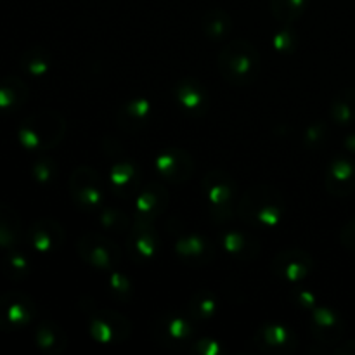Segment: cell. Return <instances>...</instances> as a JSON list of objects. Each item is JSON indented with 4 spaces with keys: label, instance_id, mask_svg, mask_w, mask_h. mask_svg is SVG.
<instances>
[{
    "label": "cell",
    "instance_id": "obj_1",
    "mask_svg": "<svg viewBox=\"0 0 355 355\" xmlns=\"http://www.w3.org/2000/svg\"><path fill=\"white\" fill-rule=\"evenodd\" d=\"M260 54L246 38L229 42L218 55L222 78L234 87L250 85L260 75Z\"/></svg>",
    "mask_w": 355,
    "mask_h": 355
},
{
    "label": "cell",
    "instance_id": "obj_2",
    "mask_svg": "<svg viewBox=\"0 0 355 355\" xmlns=\"http://www.w3.org/2000/svg\"><path fill=\"white\" fill-rule=\"evenodd\" d=\"M66 121L52 110L38 111L26 118L19 128V141L26 149H51L61 142Z\"/></svg>",
    "mask_w": 355,
    "mask_h": 355
},
{
    "label": "cell",
    "instance_id": "obj_3",
    "mask_svg": "<svg viewBox=\"0 0 355 355\" xmlns=\"http://www.w3.org/2000/svg\"><path fill=\"white\" fill-rule=\"evenodd\" d=\"M283 198L277 191L269 187H257L239 203V215L243 220L263 229H272L283 217Z\"/></svg>",
    "mask_w": 355,
    "mask_h": 355
},
{
    "label": "cell",
    "instance_id": "obj_4",
    "mask_svg": "<svg viewBox=\"0 0 355 355\" xmlns=\"http://www.w3.org/2000/svg\"><path fill=\"white\" fill-rule=\"evenodd\" d=\"M80 257L83 262L99 270H113L120 263L121 250L106 236L97 232H87L78 239Z\"/></svg>",
    "mask_w": 355,
    "mask_h": 355
},
{
    "label": "cell",
    "instance_id": "obj_5",
    "mask_svg": "<svg viewBox=\"0 0 355 355\" xmlns=\"http://www.w3.org/2000/svg\"><path fill=\"white\" fill-rule=\"evenodd\" d=\"M73 200L82 207H99L104 200V189L101 184L99 173L89 166H80L69 179Z\"/></svg>",
    "mask_w": 355,
    "mask_h": 355
},
{
    "label": "cell",
    "instance_id": "obj_6",
    "mask_svg": "<svg viewBox=\"0 0 355 355\" xmlns=\"http://www.w3.org/2000/svg\"><path fill=\"white\" fill-rule=\"evenodd\" d=\"M35 315V304L23 293L0 297V329H17L30 324Z\"/></svg>",
    "mask_w": 355,
    "mask_h": 355
},
{
    "label": "cell",
    "instance_id": "obj_7",
    "mask_svg": "<svg viewBox=\"0 0 355 355\" xmlns=\"http://www.w3.org/2000/svg\"><path fill=\"white\" fill-rule=\"evenodd\" d=\"M90 333L103 343L123 342L130 335V322L113 311H97L90 315Z\"/></svg>",
    "mask_w": 355,
    "mask_h": 355
},
{
    "label": "cell",
    "instance_id": "obj_8",
    "mask_svg": "<svg viewBox=\"0 0 355 355\" xmlns=\"http://www.w3.org/2000/svg\"><path fill=\"white\" fill-rule=\"evenodd\" d=\"M312 259L304 250H284L274 259L272 272L286 283L298 284L311 274Z\"/></svg>",
    "mask_w": 355,
    "mask_h": 355
},
{
    "label": "cell",
    "instance_id": "obj_9",
    "mask_svg": "<svg viewBox=\"0 0 355 355\" xmlns=\"http://www.w3.org/2000/svg\"><path fill=\"white\" fill-rule=\"evenodd\" d=\"M156 248H158V236H156L151 220L137 218V224L132 229L127 239L128 255L134 260L144 262V260H151L155 257Z\"/></svg>",
    "mask_w": 355,
    "mask_h": 355
},
{
    "label": "cell",
    "instance_id": "obj_10",
    "mask_svg": "<svg viewBox=\"0 0 355 355\" xmlns=\"http://www.w3.org/2000/svg\"><path fill=\"white\" fill-rule=\"evenodd\" d=\"M193 159L182 149H168L156 158V170L170 182H182L189 177Z\"/></svg>",
    "mask_w": 355,
    "mask_h": 355
},
{
    "label": "cell",
    "instance_id": "obj_11",
    "mask_svg": "<svg viewBox=\"0 0 355 355\" xmlns=\"http://www.w3.org/2000/svg\"><path fill=\"white\" fill-rule=\"evenodd\" d=\"M326 187L333 196H349L355 191V163L338 158L329 165L326 173Z\"/></svg>",
    "mask_w": 355,
    "mask_h": 355
},
{
    "label": "cell",
    "instance_id": "obj_12",
    "mask_svg": "<svg viewBox=\"0 0 355 355\" xmlns=\"http://www.w3.org/2000/svg\"><path fill=\"white\" fill-rule=\"evenodd\" d=\"M175 250L180 260L193 266H201L214 259V245L210 239L200 234H186L179 238L175 243Z\"/></svg>",
    "mask_w": 355,
    "mask_h": 355
},
{
    "label": "cell",
    "instance_id": "obj_13",
    "mask_svg": "<svg viewBox=\"0 0 355 355\" xmlns=\"http://www.w3.org/2000/svg\"><path fill=\"white\" fill-rule=\"evenodd\" d=\"M31 245L37 252L49 253L58 250L64 241V231L58 222L51 220V218H44V220H37L30 229Z\"/></svg>",
    "mask_w": 355,
    "mask_h": 355
},
{
    "label": "cell",
    "instance_id": "obj_14",
    "mask_svg": "<svg viewBox=\"0 0 355 355\" xmlns=\"http://www.w3.org/2000/svg\"><path fill=\"white\" fill-rule=\"evenodd\" d=\"M205 194L210 201L211 208H220V215L224 208L231 205L234 196V184L229 179V175L222 172H211L203 180Z\"/></svg>",
    "mask_w": 355,
    "mask_h": 355
},
{
    "label": "cell",
    "instance_id": "obj_15",
    "mask_svg": "<svg viewBox=\"0 0 355 355\" xmlns=\"http://www.w3.org/2000/svg\"><path fill=\"white\" fill-rule=\"evenodd\" d=\"M168 203V194L159 184H149L137 198V218L141 220H155L159 214L166 208Z\"/></svg>",
    "mask_w": 355,
    "mask_h": 355
},
{
    "label": "cell",
    "instance_id": "obj_16",
    "mask_svg": "<svg viewBox=\"0 0 355 355\" xmlns=\"http://www.w3.org/2000/svg\"><path fill=\"white\" fill-rule=\"evenodd\" d=\"M255 342L266 349L272 350V352H283V350L293 352L295 347H297V338H295L293 331L277 324L260 328L257 331Z\"/></svg>",
    "mask_w": 355,
    "mask_h": 355
},
{
    "label": "cell",
    "instance_id": "obj_17",
    "mask_svg": "<svg viewBox=\"0 0 355 355\" xmlns=\"http://www.w3.org/2000/svg\"><path fill=\"white\" fill-rule=\"evenodd\" d=\"M312 329H314L315 336L324 342L338 340L343 333L342 318L329 309H318L312 314Z\"/></svg>",
    "mask_w": 355,
    "mask_h": 355
},
{
    "label": "cell",
    "instance_id": "obj_18",
    "mask_svg": "<svg viewBox=\"0 0 355 355\" xmlns=\"http://www.w3.org/2000/svg\"><path fill=\"white\" fill-rule=\"evenodd\" d=\"M175 97L177 101L182 104L184 110L193 111V113L207 110V90L201 89L194 80H182V82L177 85Z\"/></svg>",
    "mask_w": 355,
    "mask_h": 355
},
{
    "label": "cell",
    "instance_id": "obj_19",
    "mask_svg": "<svg viewBox=\"0 0 355 355\" xmlns=\"http://www.w3.org/2000/svg\"><path fill=\"white\" fill-rule=\"evenodd\" d=\"M163 331V338L166 343H179L187 342L193 335V321L184 314L165 315L163 318V326H159Z\"/></svg>",
    "mask_w": 355,
    "mask_h": 355
},
{
    "label": "cell",
    "instance_id": "obj_20",
    "mask_svg": "<svg viewBox=\"0 0 355 355\" xmlns=\"http://www.w3.org/2000/svg\"><path fill=\"white\" fill-rule=\"evenodd\" d=\"M149 114H151V103L141 97V99H134L121 107L120 114H118V123L127 130H135L139 123L148 121Z\"/></svg>",
    "mask_w": 355,
    "mask_h": 355
},
{
    "label": "cell",
    "instance_id": "obj_21",
    "mask_svg": "<svg viewBox=\"0 0 355 355\" xmlns=\"http://www.w3.org/2000/svg\"><path fill=\"white\" fill-rule=\"evenodd\" d=\"M222 245H224L225 252H227L229 255H232L234 259L239 260L253 259L257 253V243L253 241L250 236L238 231H231L227 232V234H224Z\"/></svg>",
    "mask_w": 355,
    "mask_h": 355
},
{
    "label": "cell",
    "instance_id": "obj_22",
    "mask_svg": "<svg viewBox=\"0 0 355 355\" xmlns=\"http://www.w3.org/2000/svg\"><path fill=\"white\" fill-rule=\"evenodd\" d=\"M37 338L38 347L45 352L51 354H59L66 345V335L58 324L54 322H42L37 328Z\"/></svg>",
    "mask_w": 355,
    "mask_h": 355
},
{
    "label": "cell",
    "instance_id": "obj_23",
    "mask_svg": "<svg viewBox=\"0 0 355 355\" xmlns=\"http://www.w3.org/2000/svg\"><path fill=\"white\" fill-rule=\"evenodd\" d=\"M21 231L19 217L14 214L12 208L0 205V248H9L17 241Z\"/></svg>",
    "mask_w": 355,
    "mask_h": 355
},
{
    "label": "cell",
    "instance_id": "obj_24",
    "mask_svg": "<svg viewBox=\"0 0 355 355\" xmlns=\"http://www.w3.org/2000/svg\"><path fill=\"white\" fill-rule=\"evenodd\" d=\"M231 23L232 21L227 12H224V10L220 9L210 10L203 19L205 33H207L208 38H211V40H222V38H225L231 33Z\"/></svg>",
    "mask_w": 355,
    "mask_h": 355
},
{
    "label": "cell",
    "instance_id": "obj_25",
    "mask_svg": "<svg viewBox=\"0 0 355 355\" xmlns=\"http://www.w3.org/2000/svg\"><path fill=\"white\" fill-rule=\"evenodd\" d=\"M26 87L21 80L9 78L0 83V110H12L26 99Z\"/></svg>",
    "mask_w": 355,
    "mask_h": 355
},
{
    "label": "cell",
    "instance_id": "obj_26",
    "mask_svg": "<svg viewBox=\"0 0 355 355\" xmlns=\"http://www.w3.org/2000/svg\"><path fill=\"white\" fill-rule=\"evenodd\" d=\"M110 182L116 193H130L137 182V170L128 162L116 163L110 173Z\"/></svg>",
    "mask_w": 355,
    "mask_h": 355
},
{
    "label": "cell",
    "instance_id": "obj_27",
    "mask_svg": "<svg viewBox=\"0 0 355 355\" xmlns=\"http://www.w3.org/2000/svg\"><path fill=\"white\" fill-rule=\"evenodd\" d=\"M331 116L336 123L347 125L355 120V90H343L331 104Z\"/></svg>",
    "mask_w": 355,
    "mask_h": 355
},
{
    "label": "cell",
    "instance_id": "obj_28",
    "mask_svg": "<svg viewBox=\"0 0 355 355\" xmlns=\"http://www.w3.org/2000/svg\"><path fill=\"white\" fill-rule=\"evenodd\" d=\"M270 7H272V14L277 21L290 24L305 12L307 0H272Z\"/></svg>",
    "mask_w": 355,
    "mask_h": 355
},
{
    "label": "cell",
    "instance_id": "obj_29",
    "mask_svg": "<svg viewBox=\"0 0 355 355\" xmlns=\"http://www.w3.org/2000/svg\"><path fill=\"white\" fill-rule=\"evenodd\" d=\"M218 307V302L210 291L207 290H201L198 291L196 295L193 297L191 300V311H193V318H201V319H207L211 318V315L217 312Z\"/></svg>",
    "mask_w": 355,
    "mask_h": 355
},
{
    "label": "cell",
    "instance_id": "obj_30",
    "mask_svg": "<svg viewBox=\"0 0 355 355\" xmlns=\"http://www.w3.org/2000/svg\"><path fill=\"white\" fill-rule=\"evenodd\" d=\"M23 68L26 69L30 75L33 76H44L51 68V61H49L47 54L44 49H31L24 54Z\"/></svg>",
    "mask_w": 355,
    "mask_h": 355
},
{
    "label": "cell",
    "instance_id": "obj_31",
    "mask_svg": "<svg viewBox=\"0 0 355 355\" xmlns=\"http://www.w3.org/2000/svg\"><path fill=\"white\" fill-rule=\"evenodd\" d=\"M9 274H19V276H26L28 272V262L24 257L21 255H12L9 257Z\"/></svg>",
    "mask_w": 355,
    "mask_h": 355
},
{
    "label": "cell",
    "instance_id": "obj_32",
    "mask_svg": "<svg viewBox=\"0 0 355 355\" xmlns=\"http://www.w3.org/2000/svg\"><path fill=\"white\" fill-rule=\"evenodd\" d=\"M340 239H342V243L347 246V248L355 250V218L343 227Z\"/></svg>",
    "mask_w": 355,
    "mask_h": 355
}]
</instances>
